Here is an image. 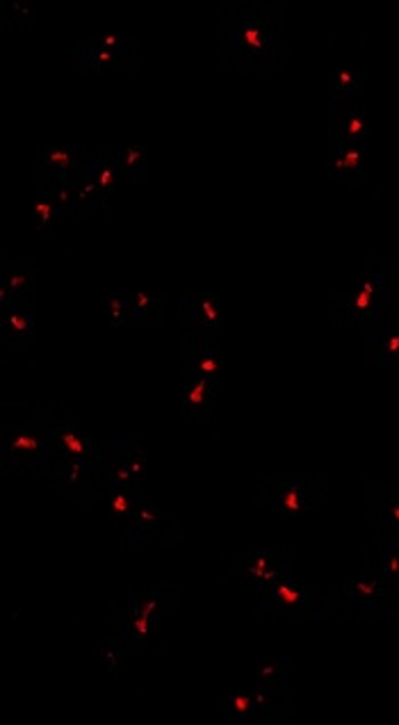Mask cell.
<instances>
[{"mask_svg":"<svg viewBox=\"0 0 399 725\" xmlns=\"http://www.w3.org/2000/svg\"><path fill=\"white\" fill-rule=\"evenodd\" d=\"M329 505V488L316 477L278 473L261 477L255 484L253 507L259 511H278L283 516H304Z\"/></svg>","mask_w":399,"mask_h":725,"instance_id":"cell-3","label":"cell"},{"mask_svg":"<svg viewBox=\"0 0 399 725\" xmlns=\"http://www.w3.org/2000/svg\"><path fill=\"white\" fill-rule=\"evenodd\" d=\"M37 297V272L25 260H12L0 274V308L33 304Z\"/></svg>","mask_w":399,"mask_h":725,"instance_id":"cell-12","label":"cell"},{"mask_svg":"<svg viewBox=\"0 0 399 725\" xmlns=\"http://www.w3.org/2000/svg\"><path fill=\"white\" fill-rule=\"evenodd\" d=\"M399 315V265L392 256L367 258L363 276L329 299L333 327H347L363 336Z\"/></svg>","mask_w":399,"mask_h":725,"instance_id":"cell-2","label":"cell"},{"mask_svg":"<svg viewBox=\"0 0 399 725\" xmlns=\"http://www.w3.org/2000/svg\"><path fill=\"white\" fill-rule=\"evenodd\" d=\"M114 151V160L119 165V171L128 179H137L141 171L147 169V160L149 154L145 147H135V144H124V147H112Z\"/></svg>","mask_w":399,"mask_h":725,"instance_id":"cell-23","label":"cell"},{"mask_svg":"<svg viewBox=\"0 0 399 725\" xmlns=\"http://www.w3.org/2000/svg\"><path fill=\"white\" fill-rule=\"evenodd\" d=\"M181 359H183V367H185L187 376H196V380H208V382H221L226 363L217 350V340L183 336Z\"/></svg>","mask_w":399,"mask_h":725,"instance_id":"cell-9","label":"cell"},{"mask_svg":"<svg viewBox=\"0 0 399 725\" xmlns=\"http://www.w3.org/2000/svg\"><path fill=\"white\" fill-rule=\"evenodd\" d=\"M365 147L352 141H329L327 167L335 181L347 185H358L363 179Z\"/></svg>","mask_w":399,"mask_h":725,"instance_id":"cell-16","label":"cell"},{"mask_svg":"<svg viewBox=\"0 0 399 725\" xmlns=\"http://www.w3.org/2000/svg\"><path fill=\"white\" fill-rule=\"evenodd\" d=\"M141 39L119 35H84L71 42V57L80 69H128L137 63Z\"/></svg>","mask_w":399,"mask_h":725,"instance_id":"cell-6","label":"cell"},{"mask_svg":"<svg viewBox=\"0 0 399 725\" xmlns=\"http://www.w3.org/2000/svg\"><path fill=\"white\" fill-rule=\"evenodd\" d=\"M50 443L55 454L84 458L94 463L96 441H92L84 429L71 416H55L50 420Z\"/></svg>","mask_w":399,"mask_h":725,"instance_id":"cell-11","label":"cell"},{"mask_svg":"<svg viewBox=\"0 0 399 725\" xmlns=\"http://www.w3.org/2000/svg\"><path fill=\"white\" fill-rule=\"evenodd\" d=\"M50 420L53 411H42L35 420L8 433L0 445V461L3 468H25L46 475L55 456L50 443Z\"/></svg>","mask_w":399,"mask_h":725,"instance_id":"cell-5","label":"cell"},{"mask_svg":"<svg viewBox=\"0 0 399 725\" xmlns=\"http://www.w3.org/2000/svg\"><path fill=\"white\" fill-rule=\"evenodd\" d=\"M103 313L114 327H135L133 325V308L130 293H110L103 297Z\"/></svg>","mask_w":399,"mask_h":725,"instance_id":"cell-24","label":"cell"},{"mask_svg":"<svg viewBox=\"0 0 399 725\" xmlns=\"http://www.w3.org/2000/svg\"><path fill=\"white\" fill-rule=\"evenodd\" d=\"M219 60L226 69L281 67L290 53L288 37L272 12L253 0H236L221 8L217 19Z\"/></svg>","mask_w":399,"mask_h":725,"instance_id":"cell-1","label":"cell"},{"mask_svg":"<svg viewBox=\"0 0 399 725\" xmlns=\"http://www.w3.org/2000/svg\"><path fill=\"white\" fill-rule=\"evenodd\" d=\"M35 320L37 310L33 304L3 306V310H0V329H3L5 338L12 342H31L35 336Z\"/></svg>","mask_w":399,"mask_h":725,"instance_id":"cell-19","label":"cell"},{"mask_svg":"<svg viewBox=\"0 0 399 725\" xmlns=\"http://www.w3.org/2000/svg\"><path fill=\"white\" fill-rule=\"evenodd\" d=\"M27 215H31V222L39 228V230H46L50 228L57 219H62L67 217L62 206H60V201L55 199V194L39 183V190H37V196L31 201V208H27Z\"/></svg>","mask_w":399,"mask_h":725,"instance_id":"cell-22","label":"cell"},{"mask_svg":"<svg viewBox=\"0 0 399 725\" xmlns=\"http://www.w3.org/2000/svg\"><path fill=\"white\" fill-rule=\"evenodd\" d=\"M363 356L367 365H397L399 363V315L381 322L363 336Z\"/></svg>","mask_w":399,"mask_h":725,"instance_id":"cell-14","label":"cell"},{"mask_svg":"<svg viewBox=\"0 0 399 725\" xmlns=\"http://www.w3.org/2000/svg\"><path fill=\"white\" fill-rule=\"evenodd\" d=\"M367 139H369V124L365 117L363 103H356L340 114H331L329 141H352L365 147Z\"/></svg>","mask_w":399,"mask_h":725,"instance_id":"cell-18","label":"cell"},{"mask_svg":"<svg viewBox=\"0 0 399 725\" xmlns=\"http://www.w3.org/2000/svg\"><path fill=\"white\" fill-rule=\"evenodd\" d=\"M345 596L361 614L392 616L399 607V582H392L379 570L365 566V570L347 585Z\"/></svg>","mask_w":399,"mask_h":725,"instance_id":"cell-7","label":"cell"},{"mask_svg":"<svg viewBox=\"0 0 399 725\" xmlns=\"http://www.w3.org/2000/svg\"><path fill=\"white\" fill-rule=\"evenodd\" d=\"M94 473H96L94 463L84 461V458L62 456V454L53 456L50 471H48V475L53 477L55 486L60 488V492L65 498H76L78 492L88 490V486L92 484Z\"/></svg>","mask_w":399,"mask_h":725,"instance_id":"cell-13","label":"cell"},{"mask_svg":"<svg viewBox=\"0 0 399 725\" xmlns=\"http://www.w3.org/2000/svg\"><path fill=\"white\" fill-rule=\"evenodd\" d=\"M219 384L221 382L196 380V376L185 374L181 384V406L185 416L194 420H206L219 397Z\"/></svg>","mask_w":399,"mask_h":725,"instance_id":"cell-17","label":"cell"},{"mask_svg":"<svg viewBox=\"0 0 399 725\" xmlns=\"http://www.w3.org/2000/svg\"><path fill=\"white\" fill-rule=\"evenodd\" d=\"M141 500H145V492L119 486H107L103 492V507L110 513L112 523H124V520H128Z\"/></svg>","mask_w":399,"mask_h":725,"instance_id":"cell-21","label":"cell"},{"mask_svg":"<svg viewBox=\"0 0 399 725\" xmlns=\"http://www.w3.org/2000/svg\"><path fill=\"white\" fill-rule=\"evenodd\" d=\"M261 707L255 701L253 691H228L219 695V723H238V721H259Z\"/></svg>","mask_w":399,"mask_h":725,"instance_id":"cell-20","label":"cell"},{"mask_svg":"<svg viewBox=\"0 0 399 725\" xmlns=\"http://www.w3.org/2000/svg\"><path fill=\"white\" fill-rule=\"evenodd\" d=\"M261 614L265 619H324L333 600L320 585H297L290 577L259 589Z\"/></svg>","mask_w":399,"mask_h":725,"instance_id":"cell-4","label":"cell"},{"mask_svg":"<svg viewBox=\"0 0 399 725\" xmlns=\"http://www.w3.org/2000/svg\"><path fill=\"white\" fill-rule=\"evenodd\" d=\"M224 325L221 299L213 293H185L181 299V327L183 336L217 340Z\"/></svg>","mask_w":399,"mask_h":725,"instance_id":"cell-8","label":"cell"},{"mask_svg":"<svg viewBox=\"0 0 399 725\" xmlns=\"http://www.w3.org/2000/svg\"><path fill=\"white\" fill-rule=\"evenodd\" d=\"M293 566L288 557H283L281 553H267V550H259V553H249L242 559V575L247 577V582L255 587V591L278 582V579L290 577Z\"/></svg>","mask_w":399,"mask_h":725,"instance_id":"cell-15","label":"cell"},{"mask_svg":"<svg viewBox=\"0 0 399 725\" xmlns=\"http://www.w3.org/2000/svg\"><path fill=\"white\" fill-rule=\"evenodd\" d=\"M369 541H390L399 545V482L381 484L369 507Z\"/></svg>","mask_w":399,"mask_h":725,"instance_id":"cell-10","label":"cell"}]
</instances>
